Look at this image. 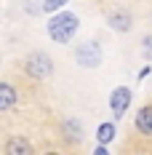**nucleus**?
I'll return each instance as SVG.
<instances>
[{
  "instance_id": "f257e3e1",
  "label": "nucleus",
  "mask_w": 152,
  "mask_h": 155,
  "mask_svg": "<svg viewBox=\"0 0 152 155\" xmlns=\"http://www.w3.org/2000/svg\"><path fill=\"white\" fill-rule=\"evenodd\" d=\"M51 70H53V62L48 59V54H30V56L24 59V72L30 78H35V80L48 78Z\"/></svg>"
},
{
  "instance_id": "f03ea898",
  "label": "nucleus",
  "mask_w": 152,
  "mask_h": 155,
  "mask_svg": "<svg viewBox=\"0 0 152 155\" xmlns=\"http://www.w3.org/2000/svg\"><path fill=\"white\" fill-rule=\"evenodd\" d=\"M77 30V19L72 14H61L56 16L53 21H51V38L56 40V43H67Z\"/></svg>"
},
{
  "instance_id": "7ed1b4c3",
  "label": "nucleus",
  "mask_w": 152,
  "mask_h": 155,
  "mask_svg": "<svg viewBox=\"0 0 152 155\" xmlns=\"http://www.w3.org/2000/svg\"><path fill=\"white\" fill-rule=\"evenodd\" d=\"M109 104H112V112H115V118H123V112L128 110L131 104V88H125V86H118L115 91H112V99H109Z\"/></svg>"
},
{
  "instance_id": "20e7f679",
  "label": "nucleus",
  "mask_w": 152,
  "mask_h": 155,
  "mask_svg": "<svg viewBox=\"0 0 152 155\" xmlns=\"http://www.w3.org/2000/svg\"><path fill=\"white\" fill-rule=\"evenodd\" d=\"M134 126H136L139 134H144V137H152V104H144V107L136 112V118H134Z\"/></svg>"
},
{
  "instance_id": "39448f33",
  "label": "nucleus",
  "mask_w": 152,
  "mask_h": 155,
  "mask_svg": "<svg viewBox=\"0 0 152 155\" xmlns=\"http://www.w3.org/2000/svg\"><path fill=\"white\" fill-rule=\"evenodd\" d=\"M99 59H102V54H99L96 43H88V46H83L80 51H77V62H83L86 67H96Z\"/></svg>"
},
{
  "instance_id": "423d86ee",
  "label": "nucleus",
  "mask_w": 152,
  "mask_h": 155,
  "mask_svg": "<svg viewBox=\"0 0 152 155\" xmlns=\"http://www.w3.org/2000/svg\"><path fill=\"white\" fill-rule=\"evenodd\" d=\"M16 99H19V94L11 83H0V112H5V110H11L16 104Z\"/></svg>"
},
{
  "instance_id": "0eeeda50",
  "label": "nucleus",
  "mask_w": 152,
  "mask_h": 155,
  "mask_svg": "<svg viewBox=\"0 0 152 155\" xmlns=\"http://www.w3.org/2000/svg\"><path fill=\"white\" fill-rule=\"evenodd\" d=\"M8 155H32V144L27 139H21V137H14V139L5 142V147H3Z\"/></svg>"
},
{
  "instance_id": "6e6552de",
  "label": "nucleus",
  "mask_w": 152,
  "mask_h": 155,
  "mask_svg": "<svg viewBox=\"0 0 152 155\" xmlns=\"http://www.w3.org/2000/svg\"><path fill=\"white\" fill-rule=\"evenodd\" d=\"M109 27L118 32H128L131 30V16L123 14V11H118V14H109Z\"/></svg>"
},
{
  "instance_id": "1a4fd4ad",
  "label": "nucleus",
  "mask_w": 152,
  "mask_h": 155,
  "mask_svg": "<svg viewBox=\"0 0 152 155\" xmlns=\"http://www.w3.org/2000/svg\"><path fill=\"white\" fill-rule=\"evenodd\" d=\"M112 137H115V128H112V123H102V126H99V139H102V142H109Z\"/></svg>"
},
{
  "instance_id": "9d476101",
  "label": "nucleus",
  "mask_w": 152,
  "mask_h": 155,
  "mask_svg": "<svg viewBox=\"0 0 152 155\" xmlns=\"http://www.w3.org/2000/svg\"><path fill=\"white\" fill-rule=\"evenodd\" d=\"M67 0H46V11H56L59 5H64Z\"/></svg>"
}]
</instances>
